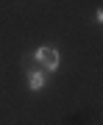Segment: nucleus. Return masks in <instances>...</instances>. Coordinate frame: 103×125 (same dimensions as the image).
Returning <instances> with one entry per match:
<instances>
[{"instance_id": "nucleus-2", "label": "nucleus", "mask_w": 103, "mask_h": 125, "mask_svg": "<svg viewBox=\"0 0 103 125\" xmlns=\"http://www.w3.org/2000/svg\"><path fill=\"white\" fill-rule=\"evenodd\" d=\"M28 86H31L34 92H39L42 86H45V75H42V72H31V75H28Z\"/></svg>"}, {"instance_id": "nucleus-1", "label": "nucleus", "mask_w": 103, "mask_h": 125, "mask_svg": "<svg viewBox=\"0 0 103 125\" xmlns=\"http://www.w3.org/2000/svg\"><path fill=\"white\" fill-rule=\"evenodd\" d=\"M58 61H61V56H58L56 47H39L36 50V64L45 70H58Z\"/></svg>"}]
</instances>
